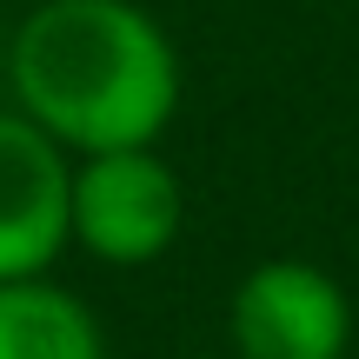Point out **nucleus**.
Wrapping results in <instances>:
<instances>
[{"label": "nucleus", "mask_w": 359, "mask_h": 359, "mask_svg": "<svg viewBox=\"0 0 359 359\" xmlns=\"http://www.w3.org/2000/svg\"><path fill=\"white\" fill-rule=\"evenodd\" d=\"M0 359H107V333L74 286L0 280Z\"/></svg>", "instance_id": "39448f33"}, {"label": "nucleus", "mask_w": 359, "mask_h": 359, "mask_svg": "<svg viewBox=\"0 0 359 359\" xmlns=\"http://www.w3.org/2000/svg\"><path fill=\"white\" fill-rule=\"evenodd\" d=\"M226 339L240 359H346L353 299L313 259H259L233 286Z\"/></svg>", "instance_id": "7ed1b4c3"}, {"label": "nucleus", "mask_w": 359, "mask_h": 359, "mask_svg": "<svg viewBox=\"0 0 359 359\" xmlns=\"http://www.w3.org/2000/svg\"><path fill=\"white\" fill-rule=\"evenodd\" d=\"M7 80L13 107L74 160L154 147L180 114V47L140 0H40Z\"/></svg>", "instance_id": "f257e3e1"}, {"label": "nucleus", "mask_w": 359, "mask_h": 359, "mask_svg": "<svg viewBox=\"0 0 359 359\" xmlns=\"http://www.w3.org/2000/svg\"><path fill=\"white\" fill-rule=\"evenodd\" d=\"M187 193L154 147L74 160V246L100 266H154L180 240Z\"/></svg>", "instance_id": "f03ea898"}, {"label": "nucleus", "mask_w": 359, "mask_h": 359, "mask_svg": "<svg viewBox=\"0 0 359 359\" xmlns=\"http://www.w3.org/2000/svg\"><path fill=\"white\" fill-rule=\"evenodd\" d=\"M74 246V154L13 107L0 114V280H40Z\"/></svg>", "instance_id": "20e7f679"}]
</instances>
